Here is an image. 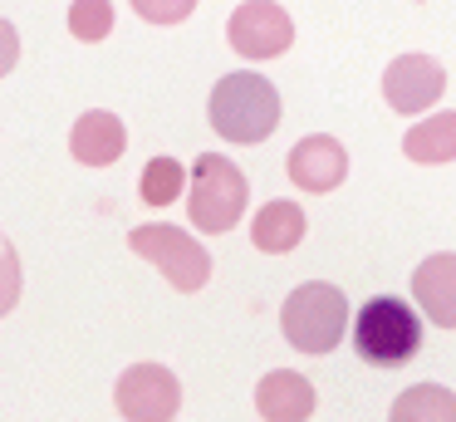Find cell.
<instances>
[{
    "label": "cell",
    "instance_id": "1",
    "mask_svg": "<svg viewBox=\"0 0 456 422\" xmlns=\"http://www.w3.org/2000/svg\"><path fill=\"white\" fill-rule=\"evenodd\" d=\"M207 118L226 143L256 147L280 123V88L270 79L250 74V69H236V74L216 79V88L207 98Z\"/></svg>",
    "mask_w": 456,
    "mask_h": 422
},
{
    "label": "cell",
    "instance_id": "2",
    "mask_svg": "<svg viewBox=\"0 0 456 422\" xmlns=\"http://www.w3.org/2000/svg\"><path fill=\"white\" fill-rule=\"evenodd\" d=\"M354 349L373 368H403L422 349V319L407 300L397 294H378L354 314Z\"/></svg>",
    "mask_w": 456,
    "mask_h": 422
},
{
    "label": "cell",
    "instance_id": "3",
    "mask_svg": "<svg viewBox=\"0 0 456 422\" xmlns=\"http://www.w3.org/2000/svg\"><path fill=\"white\" fill-rule=\"evenodd\" d=\"M280 329H285V339L295 343L299 353H329L338 349V339H344L354 324H348V300L338 285L329 280H305L289 290L285 310H280Z\"/></svg>",
    "mask_w": 456,
    "mask_h": 422
},
{
    "label": "cell",
    "instance_id": "4",
    "mask_svg": "<svg viewBox=\"0 0 456 422\" xmlns=\"http://www.w3.org/2000/svg\"><path fill=\"white\" fill-rule=\"evenodd\" d=\"M246 177H240V167L231 162V157L221 153H201L197 162H191V196H187V216L197 231L207 236H221L231 231V226L240 221V211H246Z\"/></svg>",
    "mask_w": 456,
    "mask_h": 422
},
{
    "label": "cell",
    "instance_id": "5",
    "mask_svg": "<svg viewBox=\"0 0 456 422\" xmlns=\"http://www.w3.org/2000/svg\"><path fill=\"white\" fill-rule=\"evenodd\" d=\"M128 251L152 261L162 275H167L172 290L182 294H197L201 285L211 280V255L197 236H187L182 226H167V221H148V226H133L128 231Z\"/></svg>",
    "mask_w": 456,
    "mask_h": 422
},
{
    "label": "cell",
    "instance_id": "6",
    "mask_svg": "<svg viewBox=\"0 0 456 422\" xmlns=\"http://www.w3.org/2000/svg\"><path fill=\"white\" fill-rule=\"evenodd\" d=\"M113 402L128 422H172L182 408V383L162 363H133V368H123Z\"/></svg>",
    "mask_w": 456,
    "mask_h": 422
},
{
    "label": "cell",
    "instance_id": "7",
    "mask_svg": "<svg viewBox=\"0 0 456 422\" xmlns=\"http://www.w3.org/2000/svg\"><path fill=\"white\" fill-rule=\"evenodd\" d=\"M226 39L240 59H280L295 45V20H289L285 5H275V0H246V5H236V15H231Z\"/></svg>",
    "mask_w": 456,
    "mask_h": 422
},
{
    "label": "cell",
    "instance_id": "8",
    "mask_svg": "<svg viewBox=\"0 0 456 422\" xmlns=\"http://www.w3.org/2000/svg\"><path fill=\"white\" fill-rule=\"evenodd\" d=\"M446 94V69L436 64L432 54H397L393 64H387L383 74V98L393 113H427V108L436 103V98Z\"/></svg>",
    "mask_w": 456,
    "mask_h": 422
},
{
    "label": "cell",
    "instance_id": "9",
    "mask_svg": "<svg viewBox=\"0 0 456 422\" xmlns=\"http://www.w3.org/2000/svg\"><path fill=\"white\" fill-rule=\"evenodd\" d=\"M285 167H289V182H295L299 192L324 196V192H334V186L348 177V153H344L338 137L309 133V137H299V143L289 147Z\"/></svg>",
    "mask_w": 456,
    "mask_h": 422
},
{
    "label": "cell",
    "instance_id": "10",
    "mask_svg": "<svg viewBox=\"0 0 456 422\" xmlns=\"http://www.w3.org/2000/svg\"><path fill=\"white\" fill-rule=\"evenodd\" d=\"M412 294L436 329H456V251H436L412 270Z\"/></svg>",
    "mask_w": 456,
    "mask_h": 422
},
{
    "label": "cell",
    "instance_id": "11",
    "mask_svg": "<svg viewBox=\"0 0 456 422\" xmlns=\"http://www.w3.org/2000/svg\"><path fill=\"white\" fill-rule=\"evenodd\" d=\"M69 153H74V162H84V167H109L128 153V128H123V118L109 113V108H89L69 133Z\"/></svg>",
    "mask_w": 456,
    "mask_h": 422
},
{
    "label": "cell",
    "instance_id": "12",
    "mask_svg": "<svg viewBox=\"0 0 456 422\" xmlns=\"http://www.w3.org/2000/svg\"><path fill=\"white\" fill-rule=\"evenodd\" d=\"M256 408L265 422H309L314 418V383L305 373H289V368H275L260 378L256 388Z\"/></svg>",
    "mask_w": 456,
    "mask_h": 422
},
{
    "label": "cell",
    "instance_id": "13",
    "mask_svg": "<svg viewBox=\"0 0 456 422\" xmlns=\"http://www.w3.org/2000/svg\"><path fill=\"white\" fill-rule=\"evenodd\" d=\"M305 211H299L295 202H265L256 211V221H250V241H256V251L265 255H285L295 251L299 241H305Z\"/></svg>",
    "mask_w": 456,
    "mask_h": 422
},
{
    "label": "cell",
    "instance_id": "14",
    "mask_svg": "<svg viewBox=\"0 0 456 422\" xmlns=\"http://www.w3.org/2000/svg\"><path fill=\"white\" fill-rule=\"evenodd\" d=\"M403 153L412 157V162H427V167L456 162V113L422 118L412 133H403Z\"/></svg>",
    "mask_w": 456,
    "mask_h": 422
},
{
    "label": "cell",
    "instance_id": "15",
    "mask_svg": "<svg viewBox=\"0 0 456 422\" xmlns=\"http://www.w3.org/2000/svg\"><path fill=\"white\" fill-rule=\"evenodd\" d=\"M387 422H456V393L442 383H417V388L397 393Z\"/></svg>",
    "mask_w": 456,
    "mask_h": 422
},
{
    "label": "cell",
    "instance_id": "16",
    "mask_svg": "<svg viewBox=\"0 0 456 422\" xmlns=\"http://www.w3.org/2000/svg\"><path fill=\"white\" fill-rule=\"evenodd\" d=\"M182 182H187V172H182L177 157H152L138 177V192L148 206H172L182 196Z\"/></svg>",
    "mask_w": 456,
    "mask_h": 422
},
{
    "label": "cell",
    "instance_id": "17",
    "mask_svg": "<svg viewBox=\"0 0 456 422\" xmlns=\"http://www.w3.org/2000/svg\"><path fill=\"white\" fill-rule=\"evenodd\" d=\"M113 29V5L109 0H74L69 5V35L84 39V45H99V39H109Z\"/></svg>",
    "mask_w": 456,
    "mask_h": 422
},
{
    "label": "cell",
    "instance_id": "18",
    "mask_svg": "<svg viewBox=\"0 0 456 422\" xmlns=\"http://www.w3.org/2000/svg\"><path fill=\"white\" fill-rule=\"evenodd\" d=\"M20 304V255H15V245L0 236V319Z\"/></svg>",
    "mask_w": 456,
    "mask_h": 422
},
{
    "label": "cell",
    "instance_id": "19",
    "mask_svg": "<svg viewBox=\"0 0 456 422\" xmlns=\"http://www.w3.org/2000/svg\"><path fill=\"white\" fill-rule=\"evenodd\" d=\"M133 10H138L148 25H182V20L197 10V0H133Z\"/></svg>",
    "mask_w": 456,
    "mask_h": 422
},
{
    "label": "cell",
    "instance_id": "20",
    "mask_svg": "<svg viewBox=\"0 0 456 422\" xmlns=\"http://www.w3.org/2000/svg\"><path fill=\"white\" fill-rule=\"evenodd\" d=\"M15 59H20V35H15V25L5 15H0V79L15 69Z\"/></svg>",
    "mask_w": 456,
    "mask_h": 422
}]
</instances>
